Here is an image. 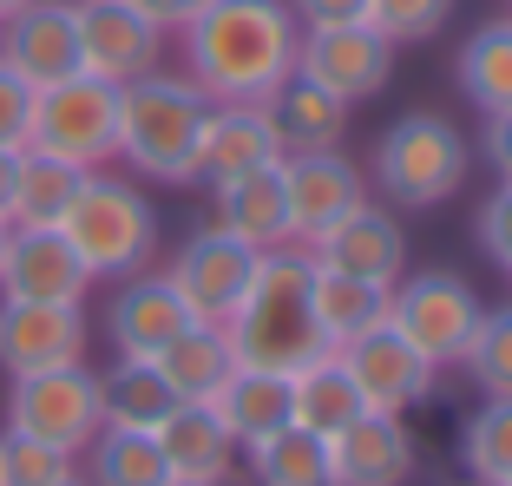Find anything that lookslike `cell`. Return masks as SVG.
<instances>
[{"label":"cell","instance_id":"44","mask_svg":"<svg viewBox=\"0 0 512 486\" xmlns=\"http://www.w3.org/2000/svg\"><path fill=\"white\" fill-rule=\"evenodd\" d=\"M20 7H27V0H0V20H14Z\"/></svg>","mask_w":512,"mask_h":486},{"label":"cell","instance_id":"10","mask_svg":"<svg viewBox=\"0 0 512 486\" xmlns=\"http://www.w3.org/2000/svg\"><path fill=\"white\" fill-rule=\"evenodd\" d=\"M296 73L316 79L322 92H335L342 106H362L388 86L394 73V40L375 33L368 20H342V27H302Z\"/></svg>","mask_w":512,"mask_h":486},{"label":"cell","instance_id":"37","mask_svg":"<svg viewBox=\"0 0 512 486\" xmlns=\"http://www.w3.org/2000/svg\"><path fill=\"white\" fill-rule=\"evenodd\" d=\"M27 132H33V86L0 66V152H27Z\"/></svg>","mask_w":512,"mask_h":486},{"label":"cell","instance_id":"32","mask_svg":"<svg viewBox=\"0 0 512 486\" xmlns=\"http://www.w3.org/2000/svg\"><path fill=\"white\" fill-rule=\"evenodd\" d=\"M250 454V473L256 486H335L329 480V441L322 434H309V427H276L270 441L243 447Z\"/></svg>","mask_w":512,"mask_h":486},{"label":"cell","instance_id":"39","mask_svg":"<svg viewBox=\"0 0 512 486\" xmlns=\"http://www.w3.org/2000/svg\"><path fill=\"white\" fill-rule=\"evenodd\" d=\"M289 14L302 27H342V20H362L368 0H289Z\"/></svg>","mask_w":512,"mask_h":486},{"label":"cell","instance_id":"14","mask_svg":"<svg viewBox=\"0 0 512 486\" xmlns=\"http://www.w3.org/2000/svg\"><path fill=\"white\" fill-rule=\"evenodd\" d=\"M86 362V309L79 303H7L0 296V375Z\"/></svg>","mask_w":512,"mask_h":486},{"label":"cell","instance_id":"42","mask_svg":"<svg viewBox=\"0 0 512 486\" xmlns=\"http://www.w3.org/2000/svg\"><path fill=\"white\" fill-rule=\"evenodd\" d=\"M14 158L20 152H0V224H7V204H14Z\"/></svg>","mask_w":512,"mask_h":486},{"label":"cell","instance_id":"4","mask_svg":"<svg viewBox=\"0 0 512 486\" xmlns=\"http://www.w3.org/2000/svg\"><path fill=\"white\" fill-rule=\"evenodd\" d=\"M53 230L73 243V257L92 270V283L99 276H112V283L138 276L158 257V204L132 178H112V171H86Z\"/></svg>","mask_w":512,"mask_h":486},{"label":"cell","instance_id":"25","mask_svg":"<svg viewBox=\"0 0 512 486\" xmlns=\"http://www.w3.org/2000/svg\"><path fill=\"white\" fill-rule=\"evenodd\" d=\"M178 408H184V401H178V388L158 375V362H132V355H119V362L99 375V421H106V427L158 434Z\"/></svg>","mask_w":512,"mask_h":486},{"label":"cell","instance_id":"22","mask_svg":"<svg viewBox=\"0 0 512 486\" xmlns=\"http://www.w3.org/2000/svg\"><path fill=\"white\" fill-rule=\"evenodd\" d=\"M158 454H165L171 480H184V486H224L243 447L224 434V421H217L204 401H184V408L158 427Z\"/></svg>","mask_w":512,"mask_h":486},{"label":"cell","instance_id":"18","mask_svg":"<svg viewBox=\"0 0 512 486\" xmlns=\"http://www.w3.org/2000/svg\"><path fill=\"white\" fill-rule=\"evenodd\" d=\"M414 434H407V414H375L348 421L329 441V480L335 486H407L414 480Z\"/></svg>","mask_w":512,"mask_h":486},{"label":"cell","instance_id":"36","mask_svg":"<svg viewBox=\"0 0 512 486\" xmlns=\"http://www.w3.org/2000/svg\"><path fill=\"white\" fill-rule=\"evenodd\" d=\"M60 473H73V454L33 441V434H14V427L0 434V486H46Z\"/></svg>","mask_w":512,"mask_h":486},{"label":"cell","instance_id":"21","mask_svg":"<svg viewBox=\"0 0 512 486\" xmlns=\"http://www.w3.org/2000/svg\"><path fill=\"white\" fill-rule=\"evenodd\" d=\"M217 198V230H230L237 243L250 250H283L289 243V191H283V158L263 171H243V178H224L211 184Z\"/></svg>","mask_w":512,"mask_h":486},{"label":"cell","instance_id":"1","mask_svg":"<svg viewBox=\"0 0 512 486\" xmlns=\"http://www.w3.org/2000/svg\"><path fill=\"white\" fill-rule=\"evenodd\" d=\"M302 20L289 0H204L184 27V73L217 106H270L296 73Z\"/></svg>","mask_w":512,"mask_h":486},{"label":"cell","instance_id":"6","mask_svg":"<svg viewBox=\"0 0 512 486\" xmlns=\"http://www.w3.org/2000/svg\"><path fill=\"white\" fill-rule=\"evenodd\" d=\"M27 152L66 158L79 171H106L119 158V86H106V79H92V73L40 86L33 92Z\"/></svg>","mask_w":512,"mask_h":486},{"label":"cell","instance_id":"9","mask_svg":"<svg viewBox=\"0 0 512 486\" xmlns=\"http://www.w3.org/2000/svg\"><path fill=\"white\" fill-rule=\"evenodd\" d=\"M283 191H289V243L316 250L342 217L368 204V171L348 165V152H289L283 158Z\"/></svg>","mask_w":512,"mask_h":486},{"label":"cell","instance_id":"41","mask_svg":"<svg viewBox=\"0 0 512 486\" xmlns=\"http://www.w3.org/2000/svg\"><path fill=\"white\" fill-rule=\"evenodd\" d=\"M486 165L499 171V184H512V112L486 119Z\"/></svg>","mask_w":512,"mask_h":486},{"label":"cell","instance_id":"8","mask_svg":"<svg viewBox=\"0 0 512 486\" xmlns=\"http://www.w3.org/2000/svg\"><path fill=\"white\" fill-rule=\"evenodd\" d=\"M7 427L79 460L92 447V434L106 427V421H99V375H92L86 362L40 368V375H14V388H7Z\"/></svg>","mask_w":512,"mask_h":486},{"label":"cell","instance_id":"30","mask_svg":"<svg viewBox=\"0 0 512 486\" xmlns=\"http://www.w3.org/2000/svg\"><path fill=\"white\" fill-rule=\"evenodd\" d=\"M86 480L92 486H171V467L158 454V434L99 427L92 447H86Z\"/></svg>","mask_w":512,"mask_h":486},{"label":"cell","instance_id":"23","mask_svg":"<svg viewBox=\"0 0 512 486\" xmlns=\"http://www.w3.org/2000/svg\"><path fill=\"white\" fill-rule=\"evenodd\" d=\"M204 408L224 421V434L237 447H256V441H270L276 427H289V375H276V368H230V381L217 388Z\"/></svg>","mask_w":512,"mask_h":486},{"label":"cell","instance_id":"24","mask_svg":"<svg viewBox=\"0 0 512 486\" xmlns=\"http://www.w3.org/2000/svg\"><path fill=\"white\" fill-rule=\"evenodd\" d=\"M388 296L394 289L368 283V276H348V270H329V263L309 257V309H316V329L329 349L355 342L362 329H381L388 322Z\"/></svg>","mask_w":512,"mask_h":486},{"label":"cell","instance_id":"20","mask_svg":"<svg viewBox=\"0 0 512 486\" xmlns=\"http://www.w3.org/2000/svg\"><path fill=\"white\" fill-rule=\"evenodd\" d=\"M309 257L329 263V270H348V276H368V283L394 289L401 270H407V237H401V224H394L388 204H362V211L342 217Z\"/></svg>","mask_w":512,"mask_h":486},{"label":"cell","instance_id":"11","mask_svg":"<svg viewBox=\"0 0 512 486\" xmlns=\"http://www.w3.org/2000/svg\"><path fill=\"white\" fill-rule=\"evenodd\" d=\"M256 257H263V250L237 243L217 224H204V230H191V237L178 243V257H171L165 276H171V289L184 296V309H191L197 322H217V329H224V322L237 316L250 276H256Z\"/></svg>","mask_w":512,"mask_h":486},{"label":"cell","instance_id":"33","mask_svg":"<svg viewBox=\"0 0 512 486\" xmlns=\"http://www.w3.org/2000/svg\"><path fill=\"white\" fill-rule=\"evenodd\" d=\"M460 460H467L473 486H499L512 480V395L480 401V414L460 434Z\"/></svg>","mask_w":512,"mask_h":486},{"label":"cell","instance_id":"7","mask_svg":"<svg viewBox=\"0 0 512 486\" xmlns=\"http://www.w3.org/2000/svg\"><path fill=\"white\" fill-rule=\"evenodd\" d=\"M480 316H486L480 289H473L467 276H453V270L401 276L394 296H388V329L407 335L434 368H460V355H467Z\"/></svg>","mask_w":512,"mask_h":486},{"label":"cell","instance_id":"15","mask_svg":"<svg viewBox=\"0 0 512 486\" xmlns=\"http://www.w3.org/2000/svg\"><path fill=\"white\" fill-rule=\"evenodd\" d=\"M0 66H14L33 92L79 73V0H27L0 20Z\"/></svg>","mask_w":512,"mask_h":486},{"label":"cell","instance_id":"26","mask_svg":"<svg viewBox=\"0 0 512 486\" xmlns=\"http://www.w3.org/2000/svg\"><path fill=\"white\" fill-rule=\"evenodd\" d=\"M348 112L355 106H342L335 92H322L316 79H302V73H289L283 86H276V99H270V119H276V138H283V158L289 152H335L348 138Z\"/></svg>","mask_w":512,"mask_h":486},{"label":"cell","instance_id":"5","mask_svg":"<svg viewBox=\"0 0 512 486\" xmlns=\"http://www.w3.org/2000/svg\"><path fill=\"white\" fill-rule=\"evenodd\" d=\"M467 171H473L467 138L453 132L440 112H407V119H394L375 138L368 178L388 198V211H434V204H447L467 184Z\"/></svg>","mask_w":512,"mask_h":486},{"label":"cell","instance_id":"31","mask_svg":"<svg viewBox=\"0 0 512 486\" xmlns=\"http://www.w3.org/2000/svg\"><path fill=\"white\" fill-rule=\"evenodd\" d=\"M79 178L86 171L66 165V158L46 152H20L14 158V204H7V224H60L66 204H73Z\"/></svg>","mask_w":512,"mask_h":486},{"label":"cell","instance_id":"45","mask_svg":"<svg viewBox=\"0 0 512 486\" xmlns=\"http://www.w3.org/2000/svg\"><path fill=\"white\" fill-rule=\"evenodd\" d=\"M0 243H7V224H0Z\"/></svg>","mask_w":512,"mask_h":486},{"label":"cell","instance_id":"35","mask_svg":"<svg viewBox=\"0 0 512 486\" xmlns=\"http://www.w3.org/2000/svg\"><path fill=\"white\" fill-rule=\"evenodd\" d=\"M447 14H453V0H368L362 20L375 33H388L394 46H421L447 27Z\"/></svg>","mask_w":512,"mask_h":486},{"label":"cell","instance_id":"16","mask_svg":"<svg viewBox=\"0 0 512 486\" xmlns=\"http://www.w3.org/2000/svg\"><path fill=\"white\" fill-rule=\"evenodd\" d=\"M165 53V33L145 14H132L125 0H79V73L106 79V86H132L151 73Z\"/></svg>","mask_w":512,"mask_h":486},{"label":"cell","instance_id":"46","mask_svg":"<svg viewBox=\"0 0 512 486\" xmlns=\"http://www.w3.org/2000/svg\"><path fill=\"white\" fill-rule=\"evenodd\" d=\"M171 486H184V480H171Z\"/></svg>","mask_w":512,"mask_h":486},{"label":"cell","instance_id":"29","mask_svg":"<svg viewBox=\"0 0 512 486\" xmlns=\"http://www.w3.org/2000/svg\"><path fill=\"white\" fill-rule=\"evenodd\" d=\"M230 368H237V355H230V335L217 329V322H191V329L158 355V375L178 388V401H211L230 381Z\"/></svg>","mask_w":512,"mask_h":486},{"label":"cell","instance_id":"28","mask_svg":"<svg viewBox=\"0 0 512 486\" xmlns=\"http://www.w3.org/2000/svg\"><path fill=\"white\" fill-rule=\"evenodd\" d=\"M453 79H460V99H467L480 119L512 112V20L473 27L467 46H460V60H453Z\"/></svg>","mask_w":512,"mask_h":486},{"label":"cell","instance_id":"47","mask_svg":"<svg viewBox=\"0 0 512 486\" xmlns=\"http://www.w3.org/2000/svg\"><path fill=\"white\" fill-rule=\"evenodd\" d=\"M499 486H512V480H499Z\"/></svg>","mask_w":512,"mask_h":486},{"label":"cell","instance_id":"43","mask_svg":"<svg viewBox=\"0 0 512 486\" xmlns=\"http://www.w3.org/2000/svg\"><path fill=\"white\" fill-rule=\"evenodd\" d=\"M46 486H92V480H86V473L73 467V473H60V480H46Z\"/></svg>","mask_w":512,"mask_h":486},{"label":"cell","instance_id":"19","mask_svg":"<svg viewBox=\"0 0 512 486\" xmlns=\"http://www.w3.org/2000/svg\"><path fill=\"white\" fill-rule=\"evenodd\" d=\"M283 158V138H276L270 106H217L211 99V119H204V138H197V178L204 184H224L243 178V171H263Z\"/></svg>","mask_w":512,"mask_h":486},{"label":"cell","instance_id":"2","mask_svg":"<svg viewBox=\"0 0 512 486\" xmlns=\"http://www.w3.org/2000/svg\"><path fill=\"white\" fill-rule=\"evenodd\" d=\"M224 335H230V355H237L243 368L296 375V368L322 362L329 342H322L316 309H309V250H296V243L263 250L237 316L224 322Z\"/></svg>","mask_w":512,"mask_h":486},{"label":"cell","instance_id":"38","mask_svg":"<svg viewBox=\"0 0 512 486\" xmlns=\"http://www.w3.org/2000/svg\"><path fill=\"white\" fill-rule=\"evenodd\" d=\"M480 250L512 276V184H499L493 198L480 204Z\"/></svg>","mask_w":512,"mask_h":486},{"label":"cell","instance_id":"3","mask_svg":"<svg viewBox=\"0 0 512 486\" xmlns=\"http://www.w3.org/2000/svg\"><path fill=\"white\" fill-rule=\"evenodd\" d=\"M211 119V99L191 73L151 66L132 86H119V158L158 184H191L197 178V138Z\"/></svg>","mask_w":512,"mask_h":486},{"label":"cell","instance_id":"12","mask_svg":"<svg viewBox=\"0 0 512 486\" xmlns=\"http://www.w3.org/2000/svg\"><path fill=\"white\" fill-rule=\"evenodd\" d=\"M92 270L53 224H7L0 243V296L7 303H79L86 309Z\"/></svg>","mask_w":512,"mask_h":486},{"label":"cell","instance_id":"27","mask_svg":"<svg viewBox=\"0 0 512 486\" xmlns=\"http://www.w3.org/2000/svg\"><path fill=\"white\" fill-rule=\"evenodd\" d=\"M289 421L296 427H309V434H322V441H335L348 421H362L368 414V401H362V388H355V375L342 368V355H322V362H309V368H296L289 375Z\"/></svg>","mask_w":512,"mask_h":486},{"label":"cell","instance_id":"40","mask_svg":"<svg viewBox=\"0 0 512 486\" xmlns=\"http://www.w3.org/2000/svg\"><path fill=\"white\" fill-rule=\"evenodd\" d=\"M125 7H132V14H145L158 33H184L197 20V7H204V0H125Z\"/></svg>","mask_w":512,"mask_h":486},{"label":"cell","instance_id":"34","mask_svg":"<svg viewBox=\"0 0 512 486\" xmlns=\"http://www.w3.org/2000/svg\"><path fill=\"white\" fill-rule=\"evenodd\" d=\"M460 368L473 375V388H480L486 401L512 395V303H499V309H486V316H480V329H473Z\"/></svg>","mask_w":512,"mask_h":486},{"label":"cell","instance_id":"17","mask_svg":"<svg viewBox=\"0 0 512 486\" xmlns=\"http://www.w3.org/2000/svg\"><path fill=\"white\" fill-rule=\"evenodd\" d=\"M191 309H184V296L171 289V276H119V289H112V303H106V335H112V349L132 355V362H158V355L178 342L184 329H191Z\"/></svg>","mask_w":512,"mask_h":486},{"label":"cell","instance_id":"13","mask_svg":"<svg viewBox=\"0 0 512 486\" xmlns=\"http://www.w3.org/2000/svg\"><path fill=\"white\" fill-rule=\"evenodd\" d=\"M342 368L355 375V388H362V401L375 414H407V408H421L427 395H434V375L440 368L427 362L407 335H394L388 322L381 329H362L355 342H342Z\"/></svg>","mask_w":512,"mask_h":486}]
</instances>
